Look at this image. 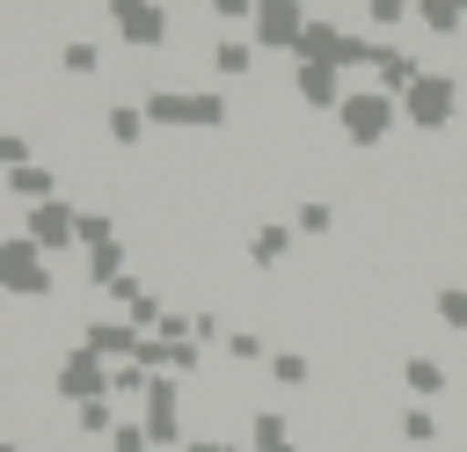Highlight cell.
Returning <instances> with one entry per match:
<instances>
[{"label":"cell","instance_id":"16","mask_svg":"<svg viewBox=\"0 0 467 452\" xmlns=\"http://www.w3.org/2000/svg\"><path fill=\"white\" fill-rule=\"evenodd\" d=\"M248 452H299V437L277 408H248Z\"/></svg>","mask_w":467,"mask_h":452},{"label":"cell","instance_id":"28","mask_svg":"<svg viewBox=\"0 0 467 452\" xmlns=\"http://www.w3.org/2000/svg\"><path fill=\"white\" fill-rule=\"evenodd\" d=\"M255 7H263V0H204V15H212V22H226V36H234L241 22L255 29Z\"/></svg>","mask_w":467,"mask_h":452},{"label":"cell","instance_id":"33","mask_svg":"<svg viewBox=\"0 0 467 452\" xmlns=\"http://www.w3.org/2000/svg\"><path fill=\"white\" fill-rule=\"evenodd\" d=\"M0 452H29V445H0Z\"/></svg>","mask_w":467,"mask_h":452},{"label":"cell","instance_id":"1","mask_svg":"<svg viewBox=\"0 0 467 452\" xmlns=\"http://www.w3.org/2000/svg\"><path fill=\"white\" fill-rule=\"evenodd\" d=\"M146 117L168 124V131H219V124H234V102L219 87H153Z\"/></svg>","mask_w":467,"mask_h":452},{"label":"cell","instance_id":"12","mask_svg":"<svg viewBox=\"0 0 467 452\" xmlns=\"http://www.w3.org/2000/svg\"><path fill=\"white\" fill-rule=\"evenodd\" d=\"M416 80H423V58H409L401 44H387V36H379V58H372V87L401 102V95H409Z\"/></svg>","mask_w":467,"mask_h":452},{"label":"cell","instance_id":"19","mask_svg":"<svg viewBox=\"0 0 467 452\" xmlns=\"http://www.w3.org/2000/svg\"><path fill=\"white\" fill-rule=\"evenodd\" d=\"M409 22H416V0H365V29H372V36H387V44H394Z\"/></svg>","mask_w":467,"mask_h":452},{"label":"cell","instance_id":"5","mask_svg":"<svg viewBox=\"0 0 467 452\" xmlns=\"http://www.w3.org/2000/svg\"><path fill=\"white\" fill-rule=\"evenodd\" d=\"M109 379H117V365H102L88 343L58 350V365H51V394H58V401H73V408H88V401H109Z\"/></svg>","mask_w":467,"mask_h":452},{"label":"cell","instance_id":"29","mask_svg":"<svg viewBox=\"0 0 467 452\" xmlns=\"http://www.w3.org/2000/svg\"><path fill=\"white\" fill-rule=\"evenodd\" d=\"M102 452H161V445H153V437H146V423H117V430H109V445H102Z\"/></svg>","mask_w":467,"mask_h":452},{"label":"cell","instance_id":"20","mask_svg":"<svg viewBox=\"0 0 467 452\" xmlns=\"http://www.w3.org/2000/svg\"><path fill=\"white\" fill-rule=\"evenodd\" d=\"M248 66H255V36H219V44H212V73H219V80H241Z\"/></svg>","mask_w":467,"mask_h":452},{"label":"cell","instance_id":"11","mask_svg":"<svg viewBox=\"0 0 467 452\" xmlns=\"http://www.w3.org/2000/svg\"><path fill=\"white\" fill-rule=\"evenodd\" d=\"M343 44H350V29L328 22V15H314L306 36H299V51H292V66H336V73H343Z\"/></svg>","mask_w":467,"mask_h":452},{"label":"cell","instance_id":"27","mask_svg":"<svg viewBox=\"0 0 467 452\" xmlns=\"http://www.w3.org/2000/svg\"><path fill=\"white\" fill-rule=\"evenodd\" d=\"M234 365H270V343L255 335V328H226V343H219Z\"/></svg>","mask_w":467,"mask_h":452},{"label":"cell","instance_id":"6","mask_svg":"<svg viewBox=\"0 0 467 452\" xmlns=\"http://www.w3.org/2000/svg\"><path fill=\"white\" fill-rule=\"evenodd\" d=\"M102 15L117 29V44H131V51H161L168 44V7L161 0H102Z\"/></svg>","mask_w":467,"mask_h":452},{"label":"cell","instance_id":"4","mask_svg":"<svg viewBox=\"0 0 467 452\" xmlns=\"http://www.w3.org/2000/svg\"><path fill=\"white\" fill-rule=\"evenodd\" d=\"M51 284H58V277H51V255H44L29 233H7V241H0V292H7V299H51Z\"/></svg>","mask_w":467,"mask_h":452},{"label":"cell","instance_id":"22","mask_svg":"<svg viewBox=\"0 0 467 452\" xmlns=\"http://www.w3.org/2000/svg\"><path fill=\"white\" fill-rule=\"evenodd\" d=\"M58 73H73V80L102 73V44H88V36H66V44H58Z\"/></svg>","mask_w":467,"mask_h":452},{"label":"cell","instance_id":"21","mask_svg":"<svg viewBox=\"0 0 467 452\" xmlns=\"http://www.w3.org/2000/svg\"><path fill=\"white\" fill-rule=\"evenodd\" d=\"M394 430H401L409 445H438V437H445V423H438V408H431V401H409V408L394 416Z\"/></svg>","mask_w":467,"mask_h":452},{"label":"cell","instance_id":"25","mask_svg":"<svg viewBox=\"0 0 467 452\" xmlns=\"http://www.w3.org/2000/svg\"><path fill=\"white\" fill-rule=\"evenodd\" d=\"M117 423H124V416H117V401H88V408H73V430H80V437H102V445H109V430H117Z\"/></svg>","mask_w":467,"mask_h":452},{"label":"cell","instance_id":"30","mask_svg":"<svg viewBox=\"0 0 467 452\" xmlns=\"http://www.w3.org/2000/svg\"><path fill=\"white\" fill-rule=\"evenodd\" d=\"M102 241H117V219L109 211H80V248H102Z\"/></svg>","mask_w":467,"mask_h":452},{"label":"cell","instance_id":"34","mask_svg":"<svg viewBox=\"0 0 467 452\" xmlns=\"http://www.w3.org/2000/svg\"><path fill=\"white\" fill-rule=\"evenodd\" d=\"M161 7H168V0H161Z\"/></svg>","mask_w":467,"mask_h":452},{"label":"cell","instance_id":"14","mask_svg":"<svg viewBox=\"0 0 467 452\" xmlns=\"http://www.w3.org/2000/svg\"><path fill=\"white\" fill-rule=\"evenodd\" d=\"M0 190H7L22 211H29V204H51V197H58V168H44V160H29V168H7V175H0Z\"/></svg>","mask_w":467,"mask_h":452},{"label":"cell","instance_id":"31","mask_svg":"<svg viewBox=\"0 0 467 452\" xmlns=\"http://www.w3.org/2000/svg\"><path fill=\"white\" fill-rule=\"evenodd\" d=\"M7 168H29V139L22 131H0V175Z\"/></svg>","mask_w":467,"mask_h":452},{"label":"cell","instance_id":"8","mask_svg":"<svg viewBox=\"0 0 467 452\" xmlns=\"http://www.w3.org/2000/svg\"><path fill=\"white\" fill-rule=\"evenodd\" d=\"M306 22H314V15H306L299 0H263L248 36H255V51H277V58H292V51H299V36H306Z\"/></svg>","mask_w":467,"mask_h":452},{"label":"cell","instance_id":"18","mask_svg":"<svg viewBox=\"0 0 467 452\" xmlns=\"http://www.w3.org/2000/svg\"><path fill=\"white\" fill-rule=\"evenodd\" d=\"M416 29L452 44V36H467V7L460 0H416Z\"/></svg>","mask_w":467,"mask_h":452},{"label":"cell","instance_id":"3","mask_svg":"<svg viewBox=\"0 0 467 452\" xmlns=\"http://www.w3.org/2000/svg\"><path fill=\"white\" fill-rule=\"evenodd\" d=\"M394 124H401V102H394V95H379V87H350V95H343V109H336V131H343L350 146H387V139H394Z\"/></svg>","mask_w":467,"mask_h":452},{"label":"cell","instance_id":"7","mask_svg":"<svg viewBox=\"0 0 467 452\" xmlns=\"http://www.w3.org/2000/svg\"><path fill=\"white\" fill-rule=\"evenodd\" d=\"M22 233H29L44 255H66V248H80V204H66V197L29 204V211H22Z\"/></svg>","mask_w":467,"mask_h":452},{"label":"cell","instance_id":"26","mask_svg":"<svg viewBox=\"0 0 467 452\" xmlns=\"http://www.w3.org/2000/svg\"><path fill=\"white\" fill-rule=\"evenodd\" d=\"M431 313H438L452 335H467V284H438V292H431Z\"/></svg>","mask_w":467,"mask_h":452},{"label":"cell","instance_id":"2","mask_svg":"<svg viewBox=\"0 0 467 452\" xmlns=\"http://www.w3.org/2000/svg\"><path fill=\"white\" fill-rule=\"evenodd\" d=\"M460 102H467V87H460L445 66H423V80L401 95V124H409V131H445V124L460 117Z\"/></svg>","mask_w":467,"mask_h":452},{"label":"cell","instance_id":"24","mask_svg":"<svg viewBox=\"0 0 467 452\" xmlns=\"http://www.w3.org/2000/svg\"><path fill=\"white\" fill-rule=\"evenodd\" d=\"M263 372H270L277 386H306V379H314V357H306V350H270Z\"/></svg>","mask_w":467,"mask_h":452},{"label":"cell","instance_id":"17","mask_svg":"<svg viewBox=\"0 0 467 452\" xmlns=\"http://www.w3.org/2000/svg\"><path fill=\"white\" fill-rule=\"evenodd\" d=\"M102 131H109V146H139L153 131V117H146V102H109L102 109Z\"/></svg>","mask_w":467,"mask_h":452},{"label":"cell","instance_id":"23","mask_svg":"<svg viewBox=\"0 0 467 452\" xmlns=\"http://www.w3.org/2000/svg\"><path fill=\"white\" fill-rule=\"evenodd\" d=\"M292 226H299V241H321V233H336V204L306 197V204H292Z\"/></svg>","mask_w":467,"mask_h":452},{"label":"cell","instance_id":"32","mask_svg":"<svg viewBox=\"0 0 467 452\" xmlns=\"http://www.w3.org/2000/svg\"><path fill=\"white\" fill-rule=\"evenodd\" d=\"M182 452H248V437H190Z\"/></svg>","mask_w":467,"mask_h":452},{"label":"cell","instance_id":"15","mask_svg":"<svg viewBox=\"0 0 467 452\" xmlns=\"http://www.w3.org/2000/svg\"><path fill=\"white\" fill-rule=\"evenodd\" d=\"M401 386H409L416 401H438V394L452 386V372H445L438 357H423V350H409V357H401Z\"/></svg>","mask_w":467,"mask_h":452},{"label":"cell","instance_id":"13","mask_svg":"<svg viewBox=\"0 0 467 452\" xmlns=\"http://www.w3.org/2000/svg\"><path fill=\"white\" fill-rule=\"evenodd\" d=\"M292 248H299V226H292V219H263V226L248 233V262H255V270H285Z\"/></svg>","mask_w":467,"mask_h":452},{"label":"cell","instance_id":"35","mask_svg":"<svg viewBox=\"0 0 467 452\" xmlns=\"http://www.w3.org/2000/svg\"><path fill=\"white\" fill-rule=\"evenodd\" d=\"M460 7H467V0H460Z\"/></svg>","mask_w":467,"mask_h":452},{"label":"cell","instance_id":"9","mask_svg":"<svg viewBox=\"0 0 467 452\" xmlns=\"http://www.w3.org/2000/svg\"><path fill=\"white\" fill-rule=\"evenodd\" d=\"M80 343H88L102 365H131V357L146 350V328H131L124 313H95V321L80 328Z\"/></svg>","mask_w":467,"mask_h":452},{"label":"cell","instance_id":"10","mask_svg":"<svg viewBox=\"0 0 467 452\" xmlns=\"http://www.w3.org/2000/svg\"><path fill=\"white\" fill-rule=\"evenodd\" d=\"M292 95L306 102V109H343V95H350V73H336V66H292Z\"/></svg>","mask_w":467,"mask_h":452}]
</instances>
